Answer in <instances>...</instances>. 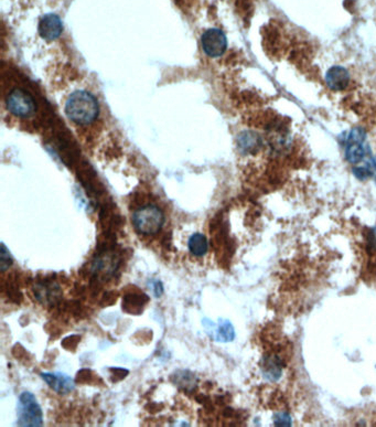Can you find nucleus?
I'll return each instance as SVG.
<instances>
[{"label": "nucleus", "instance_id": "nucleus-10", "mask_svg": "<svg viewBox=\"0 0 376 427\" xmlns=\"http://www.w3.org/2000/svg\"><path fill=\"white\" fill-rule=\"evenodd\" d=\"M262 373L268 381H279L283 374V362L277 356H267L263 358Z\"/></svg>", "mask_w": 376, "mask_h": 427}, {"label": "nucleus", "instance_id": "nucleus-9", "mask_svg": "<svg viewBox=\"0 0 376 427\" xmlns=\"http://www.w3.org/2000/svg\"><path fill=\"white\" fill-rule=\"evenodd\" d=\"M326 83L332 91H344L349 87V71L344 66H335L326 74Z\"/></svg>", "mask_w": 376, "mask_h": 427}, {"label": "nucleus", "instance_id": "nucleus-14", "mask_svg": "<svg viewBox=\"0 0 376 427\" xmlns=\"http://www.w3.org/2000/svg\"><path fill=\"white\" fill-rule=\"evenodd\" d=\"M234 329L229 321H220V325L214 329V339L221 343L233 340Z\"/></svg>", "mask_w": 376, "mask_h": 427}, {"label": "nucleus", "instance_id": "nucleus-7", "mask_svg": "<svg viewBox=\"0 0 376 427\" xmlns=\"http://www.w3.org/2000/svg\"><path fill=\"white\" fill-rule=\"evenodd\" d=\"M237 149L243 157L258 154L263 147L262 137L253 131H244L237 137Z\"/></svg>", "mask_w": 376, "mask_h": 427}, {"label": "nucleus", "instance_id": "nucleus-6", "mask_svg": "<svg viewBox=\"0 0 376 427\" xmlns=\"http://www.w3.org/2000/svg\"><path fill=\"white\" fill-rule=\"evenodd\" d=\"M202 51L205 57L210 59H220L225 55L227 50V38L225 33L218 28H209L202 33Z\"/></svg>", "mask_w": 376, "mask_h": 427}, {"label": "nucleus", "instance_id": "nucleus-4", "mask_svg": "<svg viewBox=\"0 0 376 427\" xmlns=\"http://www.w3.org/2000/svg\"><path fill=\"white\" fill-rule=\"evenodd\" d=\"M42 410L36 397L30 392H24L18 403V425L19 426H42Z\"/></svg>", "mask_w": 376, "mask_h": 427}, {"label": "nucleus", "instance_id": "nucleus-15", "mask_svg": "<svg viewBox=\"0 0 376 427\" xmlns=\"http://www.w3.org/2000/svg\"><path fill=\"white\" fill-rule=\"evenodd\" d=\"M12 263L10 254L6 248L5 244H1V261H0V266H1V272H5L8 269L9 265Z\"/></svg>", "mask_w": 376, "mask_h": 427}, {"label": "nucleus", "instance_id": "nucleus-3", "mask_svg": "<svg viewBox=\"0 0 376 427\" xmlns=\"http://www.w3.org/2000/svg\"><path fill=\"white\" fill-rule=\"evenodd\" d=\"M135 230L142 235H155L161 231L166 222L164 210L155 202L140 204L131 215Z\"/></svg>", "mask_w": 376, "mask_h": 427}, {"label": "nucleus", "instance_id": "nucleus-17", "mask_svg": "<svg viewBox=\"0 0 376 427\" xmlns=\"http://www.w3.org/2000/svg\"><path fill=\"white\" fill-rule=\"evenodd\" d=\"M375 161H376V158H375Z\"/></svg>", "mask_w": 376, "mask_h": 427}, {"label": "nucleus", "instance_id": "nucleus-8", "mask_svg": "<svg viewBox=\"0 0 376 427\" xmlns=\"http://www.w3.org/2000/svg\"><path fill=\"white\" fill-rule=\"evenodd\" d=\"M41 378L53 391L60 394H68L75 388L73 380L62 372L41 373Z\"/></svg>", "mask_w": 376, "mask_h": 427}, {"label": "nucleus", "instance_id": "nucleus-12", "mask_svg": "<svg viewBox=\"0 0 376 427\" xmlns=\"http://www.w3.org/2000/svg\"><path fill=\"white\" fill-rule=\"evenodd\" d=\"M188 246L191 254L196 256V257H202V256L205 255L207 248H209L207 237L201 233H194L189 239Z\"/></svg>", "mask_w": 376, "mask_h": 427}, {"label": "nucleus", "instance_id": "nucleus-16", "mask_svg": "<svg viewBox=\"0 0 376 427\" xmlns=\"http://www.w3.org/2000/svg\"><path fill=\"white\" fill-rule=\"evenodd\" d=\"M274 419H275V424L277 426H290V424H292V419L287 413L276 414Z\"/></svg>", "mask_w": 376, "mask_h": 427}, {"label": "nucleus", "instance_id": "nucleus-11", "mask_svg": "<svg viewBox=\"0 0 376 427\" xmlns=\"http://www.w3.org/2000/svg\"><path fill=\"white\" fill-rule=\"evenodd\" d=\"M366 157V148L363 143H348L346 144V158L352 165H357Z\"/></svg>", "mask_w": 376, "mask_h": 427}, {"label": "nucleus", "instance_id": "nucleus-13", "mask_svg": "<svg viewBox=\"0 0 376 427\" xmlns=\"http://www.w3.org/2000/svg\"><path fill=\"white\" fill-rule=\"evenodd\" d=\"M59 286L57 285H39L36 289L37 298L42 302H51L57 298L59 295Z\"/></svg>", "mask_w": 376, "mask_h": 427}, {"label": "nucleus", "instance_id": "nucleus-2", "mask_svg": "<svg viewBox=\"0 0 376 427\" xmlns=\"http://www.w3.org/2000/svg\"><path fill=\"white\" fill-rule=\"evenodd\" d=\"M3 118L11 127L31 134H40L47 127V107L41 93L33 82L12 66L1 71Z\"/></svg>", "mask_w": 376, "mask_h": 427}, {"label": "nucleus", "instance_id": "nucleus-5", "mask_svg": "<svg viewBox=\"0 0 376 427\" xmlns=\"http://www.w3.org/2000/svg\"><path fill=\"white\" fill-rule=\"evenodd\" d=\"M63 33V22L55 14H47L39 20L37 35L46 48H55V44L60 40Z\"/></svg>", "mask_w": 376, "mask_h": 427}, {"label": "nucleus", "instance_id": "nucleus-1", "mask_svg": "<svg viewBox=\"0 0 376 427\" xmlns=\"http://www.w3.org/2000/svg\"><path fill=\"white\" fill-rule=\"evenodd\" d=\"M47 74L57 107L85 153L105 168L129 169L134 154L92 82L66 61L50 66Z\"/></svg>", "mask_w": 376, "mask_h": 427}]
</instances>
